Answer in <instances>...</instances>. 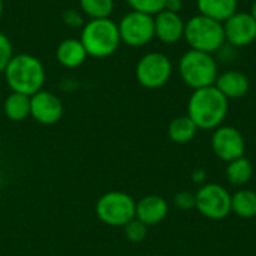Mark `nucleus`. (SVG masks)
I'll return each mask as SVG.
<instances>
[{
  "mask_svg": "<svg viewBox=\"0 0 256 256\" xmlns=\"http://www.w3.org/2000/svg\"><path fill=\"white\" fill-rule=\"evenodd\" d=\"M87 57L88 56H87L84 45L81 44L80 39H75V38H68L64 40H62L56 50L57 62L63 68H68V69L80 68L87 60Z\"/></svg>",
  "mask_w": 256,
  "mask_h": 256,
  "instance_id": "dca6fc26",
  "label": "nucleus"
},
{
  "mask_svg": "<svg viewBox=\"0 0 256 256\" xmlns=\"http://www.w3.org/2000/svg\"><path fill=\"white\" fill-rule=\"evenodd\" d=\"M4 81L10 92L33 96L40 92L45 84L44 63L33 54H15L3 72Z\"/></svg>",
  "mask_w": 256,
  "mask_h": 256,
  "instance_id": "f03ea898",
  "label": "nucleus"
},
{
  "mask_svg": "<svg viewBox=\"0 0 256 256\" xmlns=\"http://www.w3.org/2000/svg\"><path fill=\"white\" fill-rule=\"evenodd\" d=\"M62 20L68 27H72V28L84 26V15L78 9H66L62 15Z\"/></svg>",
  "mask_w": 256,
  "mask_h": 256,
  "instance_id": "bb28decb",
  "label": "nucleus"
},
{
  "mask_svg": "<svg viewBox=\"0 0 256 256\" xmlns=\"http://www.w3.org/2000/svg\"><path fill=\"white\" fill-rule=\"evenodd\" d=\"M228 102L216 86L198 88L189 98L188 116L196 124L198 130H214L224 124L228 116Z\"/></svg>",
  "mask_w": 256,
  "mask_h": 256,
  "instance_id": "f257e3e1",
  "label": "nucleus"
},
{
  "mask_svg": "<svg viewBox=\"0 0 256 256\" xmlns=\"http://www.w3.org/2000/svg\"><path fill=\"white\" fill-rule=\"evenodd\" d=\"M118 26L120 39L123 44L138 48L150 44L154 39V16L142 12L130 10L122 16Z\"/></svg>",
  "mask_w": 256,
  "mask_h": 256,
  "instance_id": "1a4fd4ad",
  "label": "nucleus"
},
{
  "mask_svg": "<svg viewBox=\"0 0 256 256\" xmlns=\"http://www.w3.org/2000/svg\"><path fill=\"white\" fill-rule=\"evenodd\" d=\"M206 180H207V172H206V170L196 168V170L192 172V182H194L195 184L202 186V184L206 183Z\"/></svg>",
  "mask_w": 256,
  "mask_h": 256,
  "instance_id": "cd10ccee",
  "label": "nucleus"
},
{
  "mask_svg": "<svg viewBox=\"0 0 256 256\" xmlns=\"http://www.w3.org/2000/svg\"><path fill=\"white\" fill-rule=\"evenodd\" d=\"M3 14V0H0V16Z\"/></svg>",
  "mask_w": 256,
  "mask_h": 256,
  "instance_id": "7c9ffc66",
  "label": "nucleus"
},
{
  "mask_svg": "<svg viewBox=\"0 0 256 256\" xmlns=\"http://www.w3.org/2000/svg\"><path fill=\"white\" fill-rule=\"evenodd\" d=\"M124 228V236L130 243H141L146 240L147 237V225H144L142 222H140L138 219L130 220L128 225L123 226Z\"/></svg>",
  "mask_w": 256,
  "mask_h": 256,
  "instance_id": "b1692460",
  "label": "nucleus"
},
{
  "mask_svg": "<svg viewBox=\"0 0 256 256\" xmlns=\"http://www.w3.org/2000/svg\"><path fill=\"white\" fill-rule=\"evenodd\" d=\"M80 10L90 20L110 18L114 12V0H78Z\"/></svg>",
  "mask_w": 256,
  "mask_h": 256,
  "instance_id": "4be33fe9",
  "label": "nucleus"
},
{
  "mask_svg": "<svg viewBox=\"0 0 256 256\" xmlns=\"http://www.w3.org/2000/svg\"><path fill=\"white\" fill-rule=\"evenodd\" d=\"M225 176H226V182L231 186L243 188L244 184H248L250 182V178L254 176V165L246 156L238 158L236 160L228 162Z\"/></svg>",
  "mask_w": 256,
  "mask_h": 256,
  "instance_id": "aec40b11",
  "label": "nucleus"
},
{
  "mask_svg": "<svg viewBox=\"0 0 256 256\" xmlns=\"http://www.w3.org/2000/svg\"><path fill=\"white\" fill-rule=\"evenodd\" d=\"M255 219H256V218H255Z\"/></svg>",
  "mask_w": 256,
  "mask_h": 256,
  "instance_id": "473e14b6",
  "label": "nucleus"
},
{
  "mask_svg": "<svg viewBox=\"0 0 256 256\" xmlns=\"http://www.w3.org/2000/svg\"><path fill=\"white\" fill-rule=\"evenodd\" d=\"M135 200L120 190H111L99 196L96 201V216L108 226L120 228L135 219Z\"/></svg>",
  "mask_w": 256,
  "mask_h": 256,
  "instance_id": "423d86ee",
  "label": "nucleus"
},
{
  "mask_svg": "<svg viewBox=\"0 0 256 256\" xmlns=\"http://www.w3.org/2000/svg\"><path fill=\"white\" fill-rule=\"evenodd\" d=\"M195 208L210 220H222L231 213V194L219 183H204L195 192Z\"/></svg>",
  "mask_w": 256,
  "mask_h": 256,
  "instance_id": "6e6552de",
  "label": "nucleus"
},
{
  "mask_svg": "<svg viewBox=\"0 0 256 256\" xmlns=\"http://www.w3.org/2000/svg\"><path fill=\"white\" fill-rule=\"evenodd\" d=\"M182 9H183V0H166L165 3V10L180 14Z\"/></svg>",
  "mask_w": 256,
  "mask_h": 256,
  "instance_id": "c85d7f7f",
  "label": "nucleus"
},
{
  "mask_svg": "<svg viewBox=\"0 0 256 256\" xmlns=\"http://www.w3.org/2000/svg\"><path fill=\"white\" fill-rule=\"evenodd\" d=\"M168 202L160 195H147L136 202L135 219L147 226L159 225L168 216Z\"/></svg>",
  "mask_w": 256,
  "mask_h": 256,
  "instance_id": "4468645a",
  "label": "nucleus"
},
{
  "mask_svg": "<svg viewBox=\"0 0 256 256\" xmlns=\"http://www.w3.org/2000/svg\"><path fill=\"white\" fill-rule=\"evenodd\" d=\"M174 206L182 210V212H189L194 210L196 206V200H195V194L189 192V190H182L178 194L174 195Z\"/></svg>",
  "mask_w": 256,
  "mask_h": 256,
  "instance_id": "a878e982",
  "label": "nucleus"
},
{
  "mask_svg": "<svg viewBox=\"0 0 256 256\" xmlns=\"http://www.w3.org/2000/svg\"><path fill=\"white\" fill-rule=\"evenodd\" d=\"M2 182H3V178H2V172H0V189H2Z\"/></svg>",
  "mask_w": 256,
  "mask_h": 256,
  "instance_id": "2f4dec72",
  "label": "nucleus"
},
{
  "mask_svg": "<svg viewBox=\"0 0 256 256\" xmlns=\"http://www.w3.org/2000/svg\"><path fill=\"white\" fill-rule=\"evenodd\" d=\"M212 148L220 160L228 164L244 156L246 141L243 134L237 128L222 124L213 130Z\"/></svg>",
  "mask_w": 256,
  "mask_h": 256,
  "instance_id": "9d476101",
  "label": "nucleus"
},
{
  "mask_svg": "<svg viewBox=\"0 0 256 256\" xmlns=\"http://www.w3.org/2000/svg\"><path fill=\"white\" fill-rule=\"evenodd\" d=\"M231 213L243 219L256 218V192L250 189L240 188L231 194Z\"/></svg>",
  "mask_w": 256,
  "mask_h": 256,
  "instance_id": "a211bd4d",
  "label": "nucleus"
},
{
  "mask_svg": "<svg viewBox=\"0 0 256 256\" xmlns=\"http://www.w3.org/2000/svg\"><path fill=\"white\" fill-rule=\"evenodd\" d=\"M216 88L230 100V99H240L243 98L250 87L249 78L246 74L240 70H226L218 75L214 82Z\"/></svg>",
  "mask_w": 256,
  "mask_h": 256,
  "instance_id": "2eb2a0df",
  "label": "nucleus"
},
{
  "mask_svg": "<svg viewBox=\"0 0 256 256\" xmlns=\"http://www.w3.org/2000/svg\"><path fill=\"white\" fill-rule=\"evenodd\" d=\"M132 10L142 12L147 15H156L165 9L166 0H126Z\"/></svg>",
  "mask_w": 256,
  "mask_h": 256,
  "instance_id": "5701e85b",
  "label": "nucleus"
},
{
  "mask_svg": "<svg viewBox=\"0 0 256 256\" xmlns=\"http://www.w3.org/2000/svg\"><path fill=\"white\" fill-rule=\"evenodd\" d=\"M250 15H252V18L256 21V0H254V3H252V6H250V12H249Z\"/></svg>",
  "mask_w": 256,
  "mask_h": 256,
  "instance_id": "c756f323",
  "label": "nucleus"
},
{
  "mask_svg": "<svg viewBox=\"0 0 256 256\" xmlns=\"http://www.w3.org/2000/svg\"><path fill=\"white\" fill-rule=\"evenodd\" d=\"M14 46L8 34L0 32V75H3L6 66L9 64L10 58L14 57Z\"/></svg>",
  "mask_w": 256,
  "mask_h": 256,
  "instance_id": "393cba45",
  "label": "nucleus"
},
{
  "mask_svg": "<svg viewBox=\"0 0 256 256\" xmlns=\"http://www.w3.org/2000/svg\"><path fill=\"white\" fill-rule=\"evenodd\" d=\"M4 116L10 122H22L30 117V96L10 92L3 104Z\"/></svg>",
  "mask_w": 256,
  "mask_h": 256,
  "instance_id": "412c9836",
  "label": "nucleus"
},
{
  "mask_svg": "<svg viewBox=\"0 0 256 256\" xmlns=\"http://www.w3.org/2000/svg\"><path fill=\"white\" fill-rule=\"evenodd\" d=\"M184 26L180 14L164 9L154 15V38L164 44H176L184 36Z\"/></svg>",
  "mask_w": 256,
  "mask_h": 256,
  "instance_id": "ddd939ff",
  "label": "nucleus"
},
{
  "mask_svg": "<svg viewBox=\"0 0 256 256\" xmlns=\"http://www.w3.org/2000/svg\"><path fill=\"white\" fill-rule=\"evenodd\" d=\"M172 74V63L168 58V56L153 51L144 54L135 68V76L140 86L156 90L164 87Z\"/></svg>",
  "mask_w": 256,
  "mask_h": 256,
  "instance_id": "0eeeda50",
  "label": "nucleus"
},
{
  "mask_svg": "<svg viewBox=\"0 0 256 256\" xmlns=\"http://www.w3.org/2000/svg\"><path fill=\"white\" fill-rule=\"evenodd\" d=\"M30 117L45 126L56 124L63 117V102L52 92L42 88L30 96Z\"/></svg>",
  "mask_w": 256,
  "mask_h": 256,
  "instance_id": "9b49d317",
  "label": "nucleus"
},
{
  "mask_svg": "<svg viewBox=\"0 0 256 256\" xmlns=\"http://www.w3.org/2000/svg\"><path fill=\"white\" fill-rule=\"evenodd\" d=\"M238 0H196L201 15H206L219 22H225L237 12Z\"/></svg>",
  "mask_w": 256,
  "mask_h": 256,
  "instance_id": "f3484780",
  "label": "nucleus"
},
{
  "mask_svg": "<svg viewBox=\"0 0 256 256\" xmlns=\"http://www.w3.org/2000/svg\"><path fill=\"white\" fill-rule=\"evenodd\" d=\"M80 40L84 45L87 56L94 58H106L112 56L122 44L118 26L111 18L88 20L84 22Z\"/></svg>",
  "mask_w": 256,
  "mask_h": 256,
  "instance_id": "7ed1b4c3",
  "label": "nucleus"
},
{
  "mask_svg": "<svg viewBox=\"0 0 256 256\" xmlns=\"http://www.w3.org/2000/svg\"><path fill=\"white\" fill-rule=\"evenodd\" d=\"M225 40L237 48L248 46L256 39V21L250 14L236 12L224 22Z\"/></svg>",
  "mask_w": 256,
  "mask_h": 256,
  "instance_id": "f8f14e48",
  "label": "nucleus"
},
{
  "mask_svg": "<svg viewBox=\"0 0 256 256\" xmlns=\"http://www.w3.org/2000/svg\"><path fill=\"white\" fill-rule=\"evenodd\" d=\"M183 38L189 44L190 50L213 54L225 42L224 22L198 14L186 21Z\"/></svg>",
  "mask_w": 256,
  "mask_h": 256,
  "instance_id": "39448f33",
  "label": "nucleus"
},
{
  "mask_svg": "<svg viewBox=\"0 0 256 256\" xmlns=\"http://www.w3.org/2000/svg\"><path fill=\"white\" fill-rule=\"evenodd\" d=\"M198 128L189 116H178L168 124V136L176 144H188L196 136Z\"/></svg>",
  "mask_w": 256,
  "mask_h": 256,
  "instance_id": "6ab92c4d",
  "label": "nucleus"
},
{
  "mask_svg": "<svg viewBox=\"0 0 256 256\" xmlns=\"http://www.w3.org/2000/svg\"><path fill=\"white\" fill-rule=\"evenodd\" d=\"M178 74L183 82L194 90L214 86L219 75L213 56L196 50H189L182 56L178 62Z\"/></svg>",
  "mask_w": 256,
  "mask_h": 256,
  "instance_id": "20e7f679",
  "label": "nucleus"
}]
</instances>
